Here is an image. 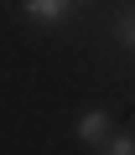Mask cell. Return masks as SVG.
<instances>
[{"label": "cell", "instance_id": "1", "mask_svg": "<svg viewBox=\"0 0 135 155\" xmlns=\"http://www.w3.org/2000/svg\"><path fill=\"white\" fill-rule=\"evenodd\" d=\"M21 11L36 26H62L68 16H73V0H21Z\"/></svg>", "mask_w": 135, "mask_h": 155}, {"label": "cell", "instance_id": "2", "mask_svg": "<svg viewBox=\"0 0 135 155\" xmlns=\"http://www.w3.org/2000/svg\"><path fill=\"white\" fill-rule=\"evenodd\" d=\"M78 140H83V145H104V140H109V114H104V109H88V114L78 119Z\"/></svg>", "mask_w": 135, "mask_h": 155}, {"label": "cell", "instance_id": "3", "mask_svg": "<svg viewBox=\"0 0 135 155\" xmlns=\"http://www.w3.org/2000/svg\"><path fill=\"white\" fill-rule=\"evenodd\" d=\"M99 150H104V155H135V134H114V140H104Z\"/></svg>", "mask_w": 135, "mask_h": 155}, {"label": "cell", "instance_id": "4", "mask_svg": "<svg viewBox=\"0 0 135 155\" xmlns=\"http://www.w3.org/2000/svg\"><path fill=\"white\" fill-rule=\"evenodd\" d=\"M114 36H119L125 47H135V5H130V11L119 16V21H114Z\"/></svg>", "mask_w": 135, "mask_h": 155}]
</instances>
